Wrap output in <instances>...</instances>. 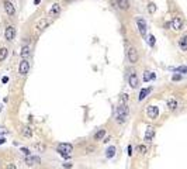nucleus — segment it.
Instances as JSON below:
<instances>
[{
	"label": "nucleus",
	"instance_id": "obj_9",
	"mask_svg": "<svg viewBox=\"0 0 187 169\" xmlns=\"http://www.w3.org/2000/svg\"><path fill=\"white\" fill-rule=\"evenodd\" d=\"M4 10H6V13L8 16H14L16 14V8L13 6V3L8 1V0H4Z\"/></svg>",
	"mask_w": 187,
	"mask_h": 169
},
{
	"label": "nucleus",
	"instance_id": "obj_17",
	"mask_svg": "<svg viewBox=\"0 0 187 169\" xmlns=\"http://www.w3.org/2000/svg\"><path fill=\"white\" fill-rule=\"evenodd\" d=\"M151 92H152V88H147V89H142V90H141V92H139L138 100H139V102H141V100H144V99H145V97H147L148 95H149V93H151Z\"/></svg>",
	"mask_w": 187,
	"mask_h": 169
},
{
	"label": "nucleus",
	"instance_id": "obj_6",
	"mask_svg": "<svg viewBox=\"0 0 187 169\" xmlns=\"http://www.w3.org/2000/svg\"><path fill=\"white\" fill-rule=\"evenodd\" d=\"M4 37H6L7 41H13L14 37H16V28L13 25H8L7 28H6V31H4Z\"/></svg>",
	"mask_w": 187,
	"mask_h": 169
},
{
	"label": "nucleus",
	"instance_id": "obj_25",
	"mask_svg": "<svg viewBox=\"0 0 187 169\" xmlns=\"http://www.w3.org/2000/svg\"><path fill=\"white\" fill-rule=\"evenodd\" d=\"M34 148H35L37 151H40V152H44V151H45V145H44V144H40V142L34 144Z\"/></svg>",
	"mask_w": 187,
	"mask_h": 169
},
{
	"label": "nucleus",
	"instance_id": "obj_36",
	"mask_svg": "<svg viewBox=\"0 0 187 169\" xmlns=\"http://www.w3.org/2000/svg\"><path fill=\"white\" fill-rule=\"evenodd\" d=\"M7 169H16V166H14L13 163H10V165H8V166H7Z\"/></svg>",
	"mask_w": 187,
	"mask_h": 169
},
{
	"label": "nucleus",
	"instance_id": "obj_10",
	"mask_svg": "<svg viewBox=\"0 0 187 169\" xmlns=\"http://www.w3.org/2000/svg\"><path fill=\"white\" fill-rule=\"evenodd\" d=\"M49 23H51V18H41L40 21L37 23V27H35V28H37V31L41 32L44 28H47V25H48Z\"/></svg>",
	"mask_w": 187,
	"mask_h": 169
},
{
	"label": "nucleus",
	"instance_id": "obj_21",
	"mask_svg": "<svg viewBox=\"0 0 187 169\" xmlns=\"http://www.w3.org/2000/svg\"><path fill=\"white\" fill-rule=\"evenodd\" d=\"M104 135H106V130H98L97 133L94 134V141H100Z\"/></svg>",
	"mask_w": 187,
	"mask_h": 169
},
{
	"label": "nucleus",
	"instance_id": "obj_11",
	"mask_svg": "<svg viewBox=\"0 0 187 169\" xmlns=\"http://www.w3.org/2000/svg\"><path fill=\"white\" fill-rule=\"evenodd\" d=\"M172 27H173V30H176V31H179L183 28V20L180 18V17H174L173 20H172Z\"/></svg>",
	"mask_w": 187,
	"mask_h": 169
},
{
	"label": "nucleus",
	"instance_id": "obj_26",
	"mask_svg": "<svg viewBox=\"0 0 187 169\" xmlns=\"http://www.w3.org/2000/svg\"><path fill=\"white\" fill-rule=\"evenodd\" d=\"M155 10H156V6H155L154 3H149V4H148V11H149L151 14H154Z\"/></svg>",
	"mask_w": 187,
	"mask_h": 169
},
{
	"label": "nucleus",
	"instance_id": "obj_3",
	"mask_svg": "<svg viewBox=\"0 0 187 169\" xmlns=\"http://www.w3.org/2000/svg\"><path fill=\"white\" fill-rule=\"evenodd\" d=\"M30 71V62L27 61V59H23L20 65H18V73L21 75V76H25L27 73Z\"/></svg>",
	"mask_w": 187,
	"mask_h": 169
},
{
	"label": "nucleus",
	"instance_id": "obj_16",
	"mask_svg": "<svg viewBox=\"0 0 187 169\" xmlns=\"http://www.w3.org/2000/svg\"><path fill=\"white\" fill-rule=\"evenodd\" d=\"M59 13H61V6H59L58 3L52 4V7H51V11H49V14H51L52 17H54V16L57 17L58 14H59Z\"/></svg>",
	"mask_w": 187,
	"mask_h": 169
},
{
	"label": "nucleus",
	"instance_id": "obj_5",
	"mask_svg": "<svg viewBox=\"0 0 187 169\" xmlns=\"http://www.w3.org/2000/svg\"><path fill=\"white\" fill-rule=\"evenodd\" d=\"M128 59H130L131 64L138 62V51L134 48V47H130V48H128Z\"/></svg>",
	"mask_w": 187,
	"mask_h": 169
},
{
	"label": "nucleus",
	"instance_id": "obj_38",
	"mask_svg": "<svg viewBox=\"0 0 187 169\" xmlns=\"http://www.w3.org/2000/svg\"><path fill=\"white\" fill-rule=\"evenodd\" d=\"M40 1L41 0H34V3H35V4H40Z\"/></svg>",
	"mask_w": 187,
	"mask_h": 169
},
{
	"label": "nucleus",
	"instance_id": "obj_30",
	"mask_svg": "<svg viewBox=\"0 0 187 169\" xmlns=\"http://www.w3.org/2000/svg\"><path fill=\"white\" fill-rule=\"evenodd\" d=\"M21 152L24 154L25 156H28V155H30V154H31V152H30V149H28V148H24V147H23V148H21Z\"/></svg>",
	"mask_w": 187,
	"mask_h": 169
},
{
	"label": "nucleus",
	"instance_id": "obj_22",
	"mask_svg": "<svg viewBox=\"0 0 187 169\" xmlns=\"http://www.w3.org/2000/svg\"><path fill=\"white\" fill-rule=\"evenodd\" d=\"M167 107H169L170 110H176V109H177V102H176L174 99H169V100H167Z\"/></svg>",
	"mask_w": 187,
	"mask_h": 169
},
{
	"label": "nucleus",
	"instance_id": "obj_1",
	"mask_svg": "<svg viewBox=\"0 0 187 169\" xmlns=\"http://www.w3.org/2000/svg\"><path fill=\"white\" fill-rule=\"evenodd\" d=\"M128 114H130V109H128L127 103H121V104L117 107V110H115V121L118 124L125 123L127 119H128Z\"/></svg>",
	"mask_w": 187,
	"mask_h": 169
},
{
	"label": "nucleus",
	"instance_id": "obj_15",
	"mask_svg": "<svg viewBox=\"0 0 187 169\" xmlns=\"http://www.w3.org/2000/svg\"><path fill=\"white\" fill-rule=\"evenodd\" d=\"M21 134H23V137L30 138V137H33V130H31V127L25 126V127H23V128H21Z\"/></svg>",
	"mask_w": 187,
	"mask_h": 169
},
{
	"label": "nucleus",
	"instance_id": "obj_37",
	"mask_svg": "<svg viewBox=\"0 0 187 169\" xmlns=\"http://www.w3.org/2000/svg\"><path fill=\"white\" fill-rule=\"evenodd\" d=\"M4 142H6V140H4V138H0V145L4 144Z\"/></svg>",
	"mask_w": 187,
	"mask_h": 169
},
{
	"label": "nucleus",
	"instance_id": "obj_4",
	"mask_svg": "<svg viewBox=\"0 0 187 169\" xmlns=\"http://www.w3.org/2000/svg\"><path fill=\"white\" fill-rule=\"evenodd\" d=\"M147 114H148L149 119L155 120V119H158V116H159V109H158L156 106H148Z\"/></svg>",
	"mask_w": 187,
	"mask_h": 169
},
{
	"label": "nucleus",
	"instance_id": "obj_33",
	"mask_svg": "<svg viewBox=\"0 0 187 169\" xmlns=\"http://www.w3.org/2000/svg\"><path fill=\"white\" fill-rule=\"evenodd\" d=\"M128 155H132V147H131V145H128Z\"/></svg>",
	"mask_w": 187,
	"mask_h": 169
},
{
	"label": "nucleus",
	"instance_id": "obj_2",
	"mask_svg": "<svg viewBox=\"0 0 187 169\" xmlns=\"http://www.w3.org/2000/svg\"><path fill=\"white\" fill-rule=\"evenodd\" d=\"M57 151L61 154V155H63V154H66V155H70V152L73 151V145L69 144V142H61V144H58Z\"/></svg>",
	"mask_w": 187,
	"mask_h": 169
},
{
	"label": "nucleus",
	"instance_id": "obj_29",
	"mask_svg": "<svg viewBox=\"0 0 187 169\" xmlns=\"http://www.w3.org/2000/svg\"><path fill=\"white\" fill-rule=\"evenodd\" d=\"M174 71H179V72H181V73H186L187 72V68H186V66H179V68H176Z\"/></svg>",
	"mask_w": 187,
	"mask_h": 169
},
{
	"label": "nucleus",
	"instance_id": "obj_7",
	"mask_svg": "<svg viewBox=\"0 0 187 169\" xmlns=\"http://www.w3.org/2000/svg\"><path fill=\"white\" fill-rule=\"evenodd\" d=\"M137 24H138V30L141 32V35L145 38V35H147V23H145V20L139 17L138 20H137Z\"/></svg>",
	"mask_w": 187,
	"mask_h": 169
},
{
	"label": "nucleus",
	"instance_id": "obj_23",
	"mask_svg": "<svg viewBox=\"0 0 187 169\" xmlns=\"http://www.w3.org/2000/svg\"><path fill=\"white\" fill-rule=\"evenodd\" d=\"M155 75L154 72H145L144 73V82H149V81H152V79H155Z\"/></svg>",
	"mask_w": 187,
	"mask_h": 169
},
{
	"label": "nucleus",
	"instance_id": "obj_32",
	"mask_svg": "<svg viewBox=\"0 0 187 169\" xmlns=\"http://www.w3.org/2000/svg\"><path fill=\"white\" fill-rule=\"evenodd\" d=\"M3 134H7V130L3 128V127H0V135H3Z\"/></svg>",
	"mask_w": 187,
	"mask_h": 169
},
{
	"label": "nucleus",
	"instance_id": "obj_31",
	"mask_svg": "<svg viewBox=\"0 0 187 169\" xmlns=\"http://www.w3.org/2000/svg\"><path fill=\"white\" fill-rule=\"evenodd\" d=\"M172 79H173V81H180V79H181V75H173Z\"/></svg>",
	"mask_w": 187,
	"mask_h": 169
},
{
	"label": "nucleus",
	"instance_id": "obj_34",
	"mask_svg": "<svg viewBox=\"0 0 187 169\" xmlns=\"http://www.w3.org/2000/svg\"><path fill=\"white\" fill-rule=\"evenodd\" d=\"M1 82H3V83H7V82H8V78H7V76H4V78L1 79Z\"/></svg>",
	"mask_w": 187,
	"mask_h": 169
},
{
	"label": "nucleus",
	"instance_id": "obj_35",
	"mask_svg": "<svg viewBox=\"0 0 187 169\" xmlns=\"http://www.w3.org/2000/svg\"><path fill=\"white\" fill-rule=\"evenodd\" d=\"M63 168H72V165H70V163H63Z\"/></svg>",
	"mask_w": 187,
	"mask_h": 169
},
{
	"label": "nucleus",
	"instance_id": "obj_19",
	"mask_svg": "<svg viewBox=\"0 0 187 169\" xmlns=\"http://www.w3.org/2000/svg\"><path fill=\"white\" fill-rule=\"evenodd\" d=\"M179 47L181 51H187V35L184 37H181L179 40Z\"/></svg>",
	"mask_w": 187,
	"mask_h": 169
},
{
	"label": "nucleus",
	"instance_id": "obj_13",
	"mask_svg": "<svg viewBox=\"0 0 187 169\" xmlns=\"http://www.w3.org/2000/svg\"><path fill=\"white\" fill-rule=\"evenodd\" d=\"M117 3V7L120 10H128L130 8V1L128 0H115Z\"/></svg>",
	"mask_w": 187,
	"mask_h": 169
},
{
	"label": "nucleus",
	"instance_id": "obj_27",
	"mask_svg": "<svg viewBox=\"0 0 187 169\" xmlns=\"http://www.w3.org/2000/svg\"><path fill=\"white\" fill-rule=\"evenodd\" d=\"M137 149H138L141 154H147V151H148L145 145H138V147H137Z\"/></svg>",
	"mask_w": 187,
	"mask_h": 169
},
{
	"label": "nucleus",
	"instance_id": "obj_24",
	"mask_svg": "<svg viewBox=\"0 0 187 169\" xmlns=\"http://www.w3.org/2000/svg\"><path fill=\"white\" fill-rule=\"evenodd\" d=\"M7 48H0V61H4L7 56Z\"/></svg>",
	"mask_w": 187,
	"mask_h": 169
},
{
	"label": "nucleus",
	"instance_id": "obj_28",
	"mask_svg": "<svg viewBox=\"0 0 187 169\" xmlns=\"http://www.w3.org/2000/svg\"><path fill=\"white\" fill-rule=\"evenodd\" d=\"M148 42H149V45H151V47H154L155 45V37L154 35H149V37H148Z\"/></svg>",
	"mask_w": 187,
	"mask_h": 169
},
{
	"label": "nucleus",
	"instance_id": "obj_12",
	"mask_svg": "<svg viewBox=\"0 0 187 169\" xmlns=\"http://www.w3.org/2000/svg\"><path fill=\"white\" fill-rule=\"evenodd\" d=\"M128 82H130V86H131L132 89H137V88H138V76L135 75V72L130 75V78H128Z\"/></svg>",
	"mask_w": 187,
	"mask_h": 169
},
{
	"label": "nucleus",
	"instance_id": "obj_14",
	"mask_svg": "<svg viewBox=\"0 0 187 169\" xmlns=\"http://www.w3.org/2000/svg\"><path fill=\"white\" fill-rule=\"evenodd\" d=\"M154 137H155V130L152 128V127H149V128L147 130V133H145V141H147V142H151Z\"/></svg>",
	"mask_w": 187,
	"mask_h": 169
},
{
	"label": "nucleus",
	"instance_id": "obj_18",
	"mask_svg": "<svg viewBox=\"0 0 187 169\" xmlns=\"http://www.w3.org/2000/svg\"><path fill=\"white\" fill-rule=\"evenodd\" d=\"M115 151H117V148H115V147H113V145H111V147H108V148L106 149V156L108 158V159H110V158H114Z\"/></svg>",
	"mask_w": 187,
	"mask_h": 169
},
{
	"label": "nucleus",
	"instance_id": "obj_20",
	"mask_svg": "<svg viewBox=\"0 0 187 169\" xmlns=\"http://www.w3.org/2000/svg\"><path fill=\"white\" fill-rule=\"evenodd\" d=\"M20 54H21V56H23L24 59H27V58L30 56V54H31V52H30V45L21 47V52H20Z\"/></svg>",
	"mask_w": 187,
	"mask_h": 169
},
{
	"label": "nucleus",
	"instance_id": "obj_39",
	"mask_svg": "<svg viewBox=\"0 0 187 169\" xmlns=\"http://www.w3.org/2000/svg\"><path fill=\"white\" fill-rule=\"evenodd\" d=\"M65 1H73V0H65Z\"/></svg>",
	"mask_w": 187,
	"mask_h": 169
},
{
	"label": "nucleus",
	"instance_id": "obj_8",
	"mask_svg": "<svg viewBox=\"0 0 187 169\" xmlns=\"http://www.w3.org/2000/svg\"><path fill=\"white\" fill-rule=\"evenodd\" d=\"M24 162L28 166H33V165H38L41 162V159H40V156H31V155H28V156L24 158Z\"/></svg>",
	"mask_w": 187,
	"mask_h": 169
}]
</instances>
